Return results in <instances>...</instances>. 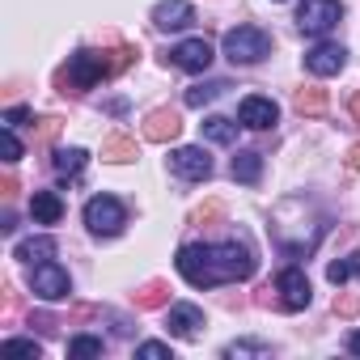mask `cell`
Segmentation results:
<instances>
[{
	"instance_id": "6da1fadb",
	"label": "cell",
	"mask_w": 360,
	"mask_h": 360,
	"mask_svg": "<svg viewBox=\"0 0 360 360\" xmlns=\"http://www.w3.org/2000/svg\"><path fill=\"white\" fill-rule=\"evenodd\" d=\"M178 271L195 288H217L233 280L255 276V250L246 242H225V246H183L178 250Z\"/></svg>"
},
{
	"instance_id": "7a4b0ae2",
	"label": "cell",
	"mask_w": 360,
	"mask_h": 360,
	"mask_svg": "<svg viewBox=\"0 0 360 360\" xmlns=\"http://www.w3.org/2000/svg\"><path fill=\"white\" fill-rule=\"evenodd\" d=\"M136 47H119V51H77L60 72H56V89L68 98H81L85 89H94L106 77H119L123 68H131Z\"/></svg>"
},
{
	"instance_id": "3957f363",
	"label": "cell",
	"mask_w": 360,
	"mask_h": 360,
	"mask_svg": "<svg viewBox=\"0 0 360 360\" xmlns=\"http://www.w3.org/2000/svg\"><path fill=\"white\" fill-rule=\"evenodd\" d=\"M225 56L233 64H259L271 56V34L259 30V26H238L225 34Z\"/></svg>"
},
{
	"instance_id": "277c9868",
	"label": "cell",
	"mask_w": 360,
	"mask_h": 360,
	"mask_svg": "<svg viewBox=\"0 0 360 360\" xmlns=\"http://www.w3.org/2000/svg\"><path fill=\"white\" fill-rule=\"evenodd\" d=\"M85 225L98 233V238H115L123 225H127V208L115 200V195H94L85 204Z\"/></svg>"
},
{
	"instance_id": "5b68a950",
	"label": "cell",
	"mask_w": 360,
	"mask_h": 360,
	"mask_svg": "<svg viewBox=\"0 0 360 360\" xmlns=\"http://www.w3.org/2000/svg\"><path fill=\"white\" fill-rule=\"evenodd\" d=\"M339 18H343L339 0H305V5L297 9V26L305 34H326L330 26H339Z\"/></svg>"
},
{
	"instance_id": "8992f818",
	"label": "cell",
	"mask_w": 360,
	"mask_h": 360,
	"mask_svg": "<svg viewBox=\"0 0 360 360\" xmlns=\"http://www.w3.org/2000/svg\"><path fill=\"white\" fill-rule=\"evenodd\" d=\"M30 288H34L43 301H64V297L72 292V280H68V271H64V267H56V263L47 259V263H34Z\"/></svg>"
},
{
	"instance_id": "52a82bcc",
	"label": "cell",
	"mask_w": 360,
	"mask_h": 360,
	"mask_svg": "<svg viewBox=\"0 0 360 360\" xmlns=\"http://www.w3.org/2000/svg\"><path fill=\"white\" fill-rule=\"evenodd\" d=\"M165 64L183 68V72H208V64H212V43H208V39H187V43H178V47L165 56Z\"/></svg>"
},
{
	"instance_id": "ba28073f",
	"label": "cell",
	"mask_w": 360,
	"mask_h": 360,
	"mask_svg": "<svg viewBox=\"0 0 360 360\" xmlns=\"http://www.w3.org/2000/svg\"><path fill=\"white\" fill-rule=\"evenodd\" d=\"M276 292H280V309H288V314L305 309L309 305V280H305V271L301 267H284L280 280H276Z\"/></svg>"
},
{
	"instance_id": "9c48e42d",
	"label": "cell",
	"mask_w": 360,
	"mask_h": 360,
	"mask_svg": "<svg viewBox=\"0 0 360 360\" xmlns=\"http://www.w3.org/2000/svg\"><path fill=\"white\" fill-rule=\"evenodd\" d=\"M276 119H280V106H276L271 98L250 94V98H242V106H238V123L250 127V131H267Z\"/></svg>"
},
{
	"instance_id": "30bf717a",
	"label": "cell",
	"mask_w": 360,
	"mask_h": 360,
	"mask_svg": "<svg viewBox=\"0 0 360 360\" xmlns=\"http://www.w3.org/2000/svg\"><path fill=\"white\" fill-rule=\"evenodd\" d=\"M169 169L178 178H187V183H204L212 174V157L204 148H178V153H169Z\"/></svg>"
},
{
	"instance_id": "8fae6325",
	"label": "cell",
	"mask_w": 360,
	"mask_h": 360,
	"mask_svg": "<svg viewBox=\"0 0 360 360\" xmlns=\"http://www.w3.org/2000/svg\"><path fill=\"white\" fill-rule=\"evenodd\" d=\"M178 131H183V119H178V110H169V106L148 110V119H144V140L169 144V140H178Z\"/></svg>"
},
{
	"instance_id": "7c38bea8",
	"label": "cell",
	"mask_w": 360,
	"mask_h": 360,
	"mask_svg": "<svg viewBox=\"0 0 360 360\" xmlns=\"http://www.w3.org/2000/svg\"><path fill=\"white\" fill-rule=\"evenodd\" d=\"M343 64H347V51H343L339 43H318L314 51H305V68H309L314 77H335Z\"/></svg>"
},
{
	"instance_id": "4fadbf2b",
	"label": "cell",
	"mask_w": 360,
	"mask_h": 360,
	"mask_svg": "<svg viewBox=\"0 0 360 360\" xmlns=\"http://www.w3.org/2000/svg\"><path fill=\"white\" fill-rule=\"evenodd\" d=\"M204 326V309L200 305H169V318H165V330L174 339H195Z\"/></svg>"
},
{
	"instance_id": "5bb4252c",
	"label": "cell",
	"mask_w": 360,
	"mask_h": 360,
	"mask_svg": "<svg viewBox=\"0 0 360 360\" xmlns=\"http://www.w3.org/2000/svg\"><path fill=\"white\" fill-rule=\"evenodd\" d=\"M191 22H195V13H191L187 0H161V5L153 9V26L157 30H183Z\"/></svg>"
},
{
	"instance_id": "9a60e30c",
	"label": "cell",
	"mask_w": 360,
	"mask_h": 360,
	"mask_svg": "<svg viewBox=\"0 0 360 360\" xmlns=\"http://www.w3.org/2000/svg\"><path fill=\"white\" fill-rule=\"evenodd\" d=\"M169 280H148V284H140L136 292H131V305L136 309H165L169 305Z\"/></svg>"
},
{
	"instance_id": "2e32d148",
	"label": "cell",
	"mask_w": 360,
	"mask_h": 360,
	"mask_svg": "<svg viewBox=\"0 0 360 360\" xmlns=\"http://www.w3.org/2000/svg\"><path fill=\"white\" fill-rule=\"evenodd\" d=\"M292 106H297V115H309V119H318V115H326L330 98H326V89H318V85H305V89H297Z\"/></svg>"
},
{
	"instance_id": "e0dca14e",
	"label": "cell",
	"mask_w": 360,
	"mask_h": 360,
	"mask_svg": "<svg viewBox=\"0 0 360 360\" xmlns=\"http://www.w3.org/2000/svg\"><path fill=\"white\" fill-rule=\"evenodd\" d=\"M102 157H106V161H115V165H123V161H136V157H140V148H136V140H131V136L115 131V136H106V140H102Z\"/></svg>"
},
{
	"instance_id": "ac0fdd59",
	"label": "cell",
	"mask_w": 360,
	"mask_h": 360,
	"mask_svg": "<svg viewBox=\"0 0 360 360\" xmlns=\"http://www.w3.org/2000/svg\"><path fill=\"white\" fill-rule=\"evenodd\" d=\"M30 212H34V221H39V225H56V221L64 217V204H60V195H56V191H34Z\"/></svg>"
},
{
	"instance_id": "d6986e66",
	"label": "cell",
	"mask_w": 360,
	"mask_h": 360,
	"mask_svg": "<svg viewBox=\"0 0 360 360\" xmlns=\"http://www.w3.org/2000/svg\"><path fill=\"white\" fill-rule=\"evenodd\" d=\"M229 174L238 178V183H259V174H263V153H238Z\"/></svg>"
},
{
	"instance_id": "ffe728a7",
	"label": "cell",
	"mask_w": 360,
	"mask_h": 360,
	"mask_svg": "<svg viewBox=\"0 0 360 360\" xmlns=\"http://www.w3.org/2000/svg\"><path fill=\"white\" fill-rule=\"evenodd\" d=\"M85 161H89V153H85V148H60L51 165H56V174H60V178H77V174L85 169Z\"/></svg>"
},
{
	"instance_id": "44dd1931",
	"label": "cell",
	"mask_w": 360,
	"mask_h": 360,
	"mask_svg": "<svg viewBox=\"0 0 360 360\" xmlns=\"http://www.w3.org/2000/svg\"><path fill=\"white\" fill-rule=\"evenodd\" d=\"M51 255H56V242L51 238H30V242H22L13 250V259H22V263H47Z\"/></svg>"
},
{
	"instance_id": "7402d4cb",
	"label": "cell",
	"mask_w": 360,
	"mask_h": 360,
	"mask_svg": "<svg viewBox=\"0 0 360 360\" xmlns=\"http://www.w3.org/2000/svg\"><path fill=\"white\" fill-rule=\"evenodd\" d=\"M204 140H212V144H233V140H238V123L212 115V119H204Z\"/></svg>"
},
{
	"instance_id": "603a6c76",
	"label": "cell",
	"mask_w": 360,
	"mask_h": 360,
	"mask_svg": "<svg viewBox=\"0 0 360 360\" xmlns=\"http://www.w3.org/2000/svg\"><path fill=\"white\" fill-rule=\"evenodd\" d=\"M352 276H360V250H352L347 259H335V263L326 267V280H330V284H347Z\"/></svg>"
},
{
	"instance_id": "cb8c5ba5",
	"label": "cell",
	"mask_w": 360,
	"mask_h": 360,
	"mask_svg": "<svg viewBox=\"0 0 360 360\" xmlns=\"http://www.w3.org/2000/svg\"><path fill=\"white\" fill-rule=\"evenodd\" d=\"M229 85L225 81H208V85H191L187 89V106H204V102H212V98H221Z\"/></svg>"
},
{
	"instance_id": "d4e9b609",
	"label": "cell",
	"mask_w": 360,
	"mask_h": 360,
	"mask_svg": "<svg viewBox=\"0 0 360 360\" xmlns=\"http://www.w3.org/2000/svg\"><path fill=\"white\" fill-rule=\"evenodd\" d=\"M5 352H9V356H34V360H39V356H43V343H39V339H5Z\"/></svg>"
},
{
	"instance_id": "484cf974",
	"label": "cell",
	"mask_w": 360,
	"mask_h": 360,
	"mask_svg": "<svg viewBox=\"0 0 360 360\" xmlns=\"http://www.w3.org/2000/svg\"><path fill=\"white\" fill-rule=\"evenodd\" d=\"M68 356H102V339H94V335H77V339L68 343Z\"/></svg>"
},
{
	"instance_id": "4316f807",
	"label": "cell",
	"mask_w": 360,
	"mask_h": 360,
	"mask_svg": "<svg viewBox=\"0 0 360 360\" xmlns=\"http://www.w3.org/2000/svg\"><path fill=\"white\" fill-rule=\"evenodd\" d=\"M221 212H225V208H221V200H208L204 208H195V212H191V225H212V221H221Z\"/></svg>"
},
{
	"instance_id": "83f0119b",
	"label": "cell",
	"mask_w": 360,
	"mask_h": 360,
	"mask_svg": "<svg viewBox=\"0 0 360 360\" xmlns=\"http://www.w3.org/2000/svg\"><path fill=\"white\" fill-rule=\"evenodd\" d=\"M335 314H339V318H356V314H360V297H356V292H339V297H335Z\"/></svg>"
},
{
	"instance_id": "f1b7e54d",
	"label": "cell",
	"mask_w": 360,
	"mask_h": 360,
	"mask_svg": "<svg viewBox=\"0 0 360 360\" xmlns=\"http://www.w3.org/2000/svg\"><path fill=\"white\" fill-rule=\"evenodd\" d=\"M136 356H144V360H174L169 343H140V347H136Z\"/></svg>"
},
{
	"instance_id": "f546056e",
	"label": "cell",
	"mask_w": 360,
	"mask_h": 360,
	"mask_svg": "<svg viewBox=\"0 0 360 360\" xmlns=\"http://www.w3.org/2000/svg\"><path fill=\"white\" fill-rule=\"evenodd\" d=\"M225 356H267V343H229Z\"/></svg>"
},
{
	"instance_id": "4dcf8cb0",
	"label": "cell",
	"mask_w": 360,
	"mask_h": 360,
	"mask_svg": "<svg viewBox=\"0 0 360 360\" xmlns=\"http://www.w3.org/2000/svg\"><path fill=\"white\" fill-rule=\"evenodd\" d=\"M56 131H60V119H56V115H47V119H39V131H34V140H39V144H47Z\"/></svg>"
},
{
	"instance_id": "1f68e13d",
	"label": "cell",
	"mask_w": 360,
	"mask_h": 360,
	"mask_svg": "<svg viewBox=\"0 0 360 360\" xmlns=\"http://www.w3.org/2000/svg\"><path fill=\"white\" fill-rule=\"evenodd\" d=\"M5 161H9V165L22 161V140L13 136V127H5Z\"/></svg>"
},
{
	"instance_id": "d6a6232c",
	"label": "cell",
	"mask_w": 360,
	"mask_h": 360,
	"mask_svg": "<svg viewBox=\"0 0 360 360\" xmlns=\"http://www.w3.org/2000/svg\"><path fill=\"white\" fill-rule=\"evenodd\" d=\"M26 119H30V110H26V106H13V110L5 115V127H18V123H26Z\"/></svg>"
},
{
	"instance_id": "836d02e7",
	"label": "cell",
	"mask_w": 360,
	"mask_h": 360,
	"mask_svg": "<svg viewBox=\"0 0 360 360\" xmlns=\"http://www.w3.org/2000/svg\"><path fill=\"white\" fill-rule=\"evenodd\" d=\"M0 195H5V200H13V195H18V178H13V174L0 178Z\"/></svg>"
},
{
	"instance_id": "e575fe53",
	"label": "cell",
	"mask_w": 360,
	"mask_h": 360,
	"mask_svg": "<svg viewBox=\"0 0 360 360\" xmlns=\"http://www.w3.org/2000/svg\"><path fill=\"white\" fill-rule=\"evenodd\" d=\"M30 326H43V330H56V318H51V314H30Z\"/></svg>"
},
{
	"instance_id": "d590c367",
	"label": "cell",
	"mask_w": 360,
	"mask_h": 360,
	"mask_svg": "<svg viewBox=\"0 0 360 360\" xmlns=\"http://www.w3.org/2000/svg\"><path fill=\"white\" fill-rule=\"evenodd\" d=\"M347 169H360V144L347 148Z\"/></svg>"
},
{
	"instance_id": "8d00e7d4",
	"label": "cell",
	"mask_w": 360,
	"mask_h": 360,
	"mask_svg": "<svg viewBox=\"0 0 360 360\" xmlns=\"http://www.w3.org/2000/svg\"><path fill=\"white\" fill-rule=\"evenodd\" d=\"M352 119H356V123H360V89H356V94H352Z\"/></svg>"
},
{
	"instance_id": "74e56055",
	"label": "cell",
	"mask_w": 360,
	"mask_h": 360,
	"mask_svg": "<svg viewBox=\"0 0 360 360\" xmlns=\"http://www.w3.org/2000/svg\"><path fill=\"white\" fill-rule=\"evenodd\" d=\"M347 347H352V352H356V356H360V330H356V335H352V339H347Z\"/></svg>"
}]
</instances>
